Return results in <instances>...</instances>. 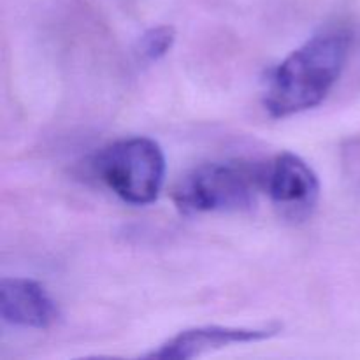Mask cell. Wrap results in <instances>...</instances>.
I'll use <instances>...</instances> for the list:
<instances>
[{
    "label": "cell",
    "mask_w": 360,
    "mask_h": 360,
    "mask_svg": "<svg viewBox=\"0 0 360 360\" xmlns=\"http://www.w3.org/2000/svg\"><path fill=\"white\" fill-rule=\"evenodd\" d=\"M176 41V30L171 25H160V27H153L148 32H144L143 37L139 39V49L141 56L144 60H160L162 56L167 55L171 48L174 46Z\"/></svg>",
    "instance_id": "52a82bcc"
},
{
    "label": "cell",
    "mask_w": 360,
    "mask_h": 360,
    "mask_svg": "<svg viewBox=\"0 0 360 360\" xmlns=\"http://www.w3.org/2000/svg\"><path fill=\"white\" fill-rule=\"evenodd\" d=\"M280 333V326L269 327H225V326H202L181 330L174 338L167 340L146 355V359L157 360H188L207 352L220 350L231 345L257 343L269 340Z\"/></svg>",
    "instance_id": "5b68a950"
},
{
    "label": "cell",
    "mask_w": 360,
    "mask_h": 360,
    "mask_svg": "<svg viewBox=\"0 0 360 360\" xmlns=\"http://www.w3.org/2000/svg\"><path fill=\"white\" fill-rule=\"evenodd\" d=\"M266 192L283 217L304 220L319 202L320 181L308 162L285 151L267 164Z\"/></svg>",
    "instance_id": "277c9868"
},
{
    "label": "cell",
    "mask_w": 360,
    "mask_h": 360,
    "mask_svg": "<svg viewBox=\"0 0 360 360\" xmlns=\"http://www.w3.org/2000/svg\"><path fill=\"white\" fill-rule=\"evenodd\" d=\"M0 316L9 326L48 329L58 316V309L37 281L4 278L0 283Z\"/></svg>",
    "instance_id": "8992f818"
},
{
    "label": "cell",
    "mask_w": 360,
    "mask_h": 360,
    "mask_svg": "<svg viewBox=\"0 0 360 360\" xmlns=\"http://www.w3.org/2000/svg\"><path fill=\"white\" fill-rule=\"evenodd\" d=\"M267 164L246 160L210 162L186 172L174 186L172 199L185 214L243 211L266 192Z\"/></svg>",
    "instance_id": "7a4b0ae2"
},
{
    "label": "cell",
    "mask_w": 360,
    "mask_h": 360,
    "mask_svg": "<svg viewBox=\"0 0 360 360\" xmlns=\"http://www.w3.org/2000/svg\"><path fill=\"white\" fill-rule=\"evenodd\" d=\"M98 179L125 202L146 206L160 195L165 157L150 137H129L105 146L95 158Z\"/></svg>",
    "instance_id": "3957f363"
},
{
    "label": "cell",
    "mask_w": 360,
    "mask_h": 360,
    "mask_svg": "<svg viewBox=\"0 0 360 360\" xmlns=\"http://www.w3.org/2000/svg\"><path fill=\"white\" fill-rule=\"evenodd\" d=\"M352 37L330 30L308 39L271 74L264 105L273 118H288L322 104L340 79Z\"/></svg>",
    "instance_id": "6da1fadb"
}]
</instances>
